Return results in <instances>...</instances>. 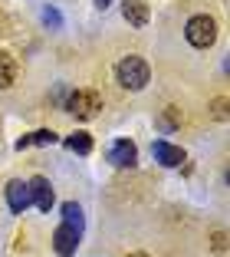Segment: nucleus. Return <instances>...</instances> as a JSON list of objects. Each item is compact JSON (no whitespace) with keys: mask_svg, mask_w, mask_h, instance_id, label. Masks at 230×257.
Instances as JSON below:
<instances>
[{"mask_svg":"<svg viewBox=\"0 0 230 257\" xmlns=\"http://www.w3.org/2000/svg\"><path fill=\"white\" fill-rule=\"evenodd\" d=\"M115 79H119L122 89L128 92H138L148 86L151 79V66L141 56H125V60H119V66H115Z\"/></svg>","mask_w":230,"mask_h":257,"instance_id":"1","label":"nucleus"},{"mask_svg":"<svg viewBox=\"0 0 230 257\" xmlns=\"http://www.w3.org/2000/svg\"><path fill=\"white\" fill-rule=\"evenodd\" d=\"M184 37H187V43H191L194 50H207V46H214V40H217V20L207 17V14L191 17L187 27H184Z\"/></svg>","mask_w":230,"mask_h":257,"instance_id":"2","label":"nucleus"},{"mask_svg":"<svg viewBox=\"0 0 230 257\" xmlns=\"http://www.w3.org/2000/svg\"><path fill=\"white\" fill-rule=\"evenodd\" d=\"M66 109L76 115L79 122H89L99 115V109H102V96H99L96 89H76L73 96H69Z\"/></svg>","mask_w":230,"mask_h":257,"instance_id":"3","label":"nucleus"},{"mask_svg":"<svg viewBox=\"0 0 230 257\" xmlns=\"http://www.w3.org/2000/svg\"><path fill=\"white\" fill-rule=\"evenodd\" d=\"M79 237H82V231H76L73 224L63 221V224L53 231V250H56V257H73L76 247H79Z\"/></svg>","mask_w":230,"mask_h":257,"instance_id":"4","label":"nucleus"},{"mask_svg":"<svg viewBox=\"0 0 230 257\" xmlns=\"http://www.w3.org/2000/svg\"><path fill=\"white\" fill-rule=\"evenodd\" d=\"M109 162H112L115 168H132L135 162H138V149H135V142L119 139V142L109 149Z\"/></svg>","mask_w":230,"mask_h":257,"instance_id":"5","label":"nucleus"},{"mask_svg":"<svg viewBox=\"0 0 230 257\" xmlns=\"http://www.w3.org/2000/svg\"><path fill=\"white\" fill-rule=\"evenodd\" d=\"M27 185H30V201L37 204L40 211H46V214H50V208H53V185L46 182L43 175H37V178H30Z\"/></svg>","mask_w":230,"mask_h":257,"instance_id":"6","label":"nucleus"},{"mask_svg":"<svg viewBox=\"0 0 230 257\" xmlns=\"http://www.w3.org/2000/svg\"><path fill=\"white\" fill-rule=\"evenodd\" d=\"M151 155H155V162H161L164 168H178L181 162H184V149H181V145H171V142H161V139L151 145Z\"/></svg>","mask_w":230,"mask_h":257,"instance_id":"7","label":"nucleus"},{"mask_svg":"<svg viewBox=\"0 0 230 257\" xmlns=\"http://www.w3.org/2000/svg\"><path fill=\"white\" fill-rule=\"evenodd\" d=\"M7 204H10V211L14 214H23L27 208H30V185L27 182H10L7 185Z\"/></svg>","mask_w":230,"mask_h":257,"instance_id":"8","label":"nucleus"},{"mask_svg":"<svg viewBox=\"0 0 230 257\" xmlns=\"http://www.w3.org/2000/svg\"><path fill=\"white\" fill-rule=\"evenodd\" d=\"M122 17H125L132 27L141 30V27L148 23V4H145V0H125V4H122Z\"/></svg>","mask_w":230,"mask_h":257,"instance_id":"9","label":"nucleus"},{"mask_svg":"<svg viewBox=\"0 0 230 257\" xmlns=\"http://www.w3.org/2000/svg\"><path fill=\"white\" fill-rule=\"evenodd\" d=\"M17 76H20V63H17V56H10V53L0 50V89H10V86L17 83Z\"/></svg>","mask_w":230,"mask_h":257,"instance_id":"10","label":"nucleus"},{"mask_svg":"<svg viewBox=\"0 0 230 257\" xmlns=\"http://www.w3.org/2000/svg\"><path fill=\"white\" fill-rule=\"evenodd\" d=\"M56 142V132L53 128H40V132H33V136H23V139H17V149H30V145H53Z\"/></svg>","mask_w":230,"mask_h":257,"instance_id":"11","label":"nucleus"},{"mask_svg":"<svg viewBox=\"0 0 230 257\" xmlns=\"http://www.w3.org/2000/svg\"><path fill=\"white\" fill-rule=\"evenodd\" d=\"M66 149H69V152H76V155H89V152H92V139H89V132H73V136L66 139Z\"/></svg>","mask_w":230,"mask_h":257,"instance_id":"12","label":"nucleus"},{"mask_svg":"<svg viewBox=\"0 0 230 257\" xmlns=\"http://www.w3.org/2000/svg\"><path fill=\"white\" fill-rule=\"evenodd\" d=\"M63 221L73 224L76 231H82V208L76 201H66V204H63Z\"/></svg>","mask_w":230,"mask_h":257,"instance_id":"13","label":"nucleus"},{"mask_svg":"<svg viewBox=\"0 0 230 257\" xmlns=\"http://www.w3.org/2000/svg\"><path fill=\"white\" fill-rule=\"evenodd\" d=\"M178 125H181V109H174V106H171L168 112L161 115V128H178Z\"/></svg>","mask_w":230,"mask_h":257,"instance_id":"14","label":"nucleus"},{"mask_svg":"<svg viewBox=\"0 0 230 257\" xmlns=\"http://www.w3.org/2000/svg\"><path fill=\"white\" fill-rule=\"evenodd\" d=\"M43 20L50 23L53 30H60V27H63V17H60V10H56V7H43Z\"/></svg>","mask_w":230,"mask_h":257,"instance_id":"15","label":"nucleus"},{"mask_svg":"<svg viewBox=\"0 0 230 257\" xmlns=\"http://www.w3.org/2000/svg\"><path fill=\"white\" fill-rule=\"evenodd\" d=\"M210 112H214V119H227V99H223V96H217L214 99V102H210Z\"/></svg>","mask_w":230,"mask_h":257,"instance_id":"16","label":"nucleus"},{"mask_svg":"<svg viewBox=\"0 0 230 257\" xmlns=\"http://www.w3.org/2000/svg\"><path fill=\"white\" fill-rule=\"evenodd\" d=\"M210 247H214L217 254H223V250H227V234H223V231H217V234L210 237Z\"/></svg>","mask_w":230,"mask_h":257,"instance_id":"17","label":"nucleus"},{"mask_svg":"<svg viewBox=\"0 0 230 257\" xmlns=\"http://www.w3.org/2000/svg\"><path fill=\"white\" fill-rule=\"evenodd\" d=\"M109 4H112V0H96V7H99V10H105Z\"/></svg>","mask_w":230,"mask_h":257,"instance_id":"18","label":"nucleus"},{"mask_svg":"<svg viewBox=\"0 0 230 257\" xmlns=\"http://www.w3.org/2000/svg\"><path fill=\"white\" fill-rule=\"evenodd\" d=\"M128 257H148V254H128Z\"/></svg>","mask_w":230,"mask_h":257,"instance_id":"19","label":"nucleus"}]
</instances>
